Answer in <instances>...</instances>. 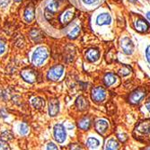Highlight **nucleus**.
Listing matches in <instances>:
<instances>
[{"mask_svg": "<svg viewBox=\"0 0 150 150\" xmlns=\"http://www.w3.org/2000/svg\"><path fill=\"white\" fill-rule=\"evenodd\" d=\"M133 137L143 143H150V120H142L133 130Z\"/></svg>", "mask_w": 150, "mask_h": 150, "instance_id": "nucleus-1", "label": "nucleus"}, {"mask_svg": "<svg viewBox=\"0 0 150 150\" xmlns=\"http://www.w3.org/2000/svg\"><path fill=\"white\" fill-rule=\"evenodd\" d=\"M48 56H49V52L46 48L44 47L37 48L33 54V58H32L33 64L36 67L42 66L48 59Z\"/></svg>", "mask_w": 150, "mask_h": 150, "instance_id": "nucleus-2", "label": "nucleus"}, {"mask_svg": "<svg viewBox=\"0 0 150 150\" xmlns=\"http://www.w3.org/2000/svg\"><path fill=\"white\" fill-rule=\"evenodd\" d=\"M91 98L94 103H101L106 98V91L101 86L94 87L92 89V92H91Z\"/></svg>", "mask_w": 150, "mask_h": 150, "instance_id": "nucleus-3", "label": "nucleus"}, {"mask_svg": "<svg viewBox=\"0 0 150 150\" xmlns=\"http://www.w3.org/2000/svg\"><path fill=\"white\" fill-rule=\"evenodd\" d=\"M63 73H64V67L61 65H57L52 67L49 70L47 77L51 81H58L63 76Z\"/></svg>", "mask_w": 150, "mask_h": 150, "instance_id": "nucleus-4", "label": "nucleus"}, {"mask_svg": "<svg viewBox=\"0 0 150 150\" xmlns=\"http://www.w3.org/2000/svg\"><path fill=\"white\" fill-rule=\"evenodd\" d=\"M146 96V91L144 88H138L132 92L129 96V102L131 104H139Z\"/></svg>", "mask_w": 150, "mask_h": 150, "instance_id": "nucleus-5", "label": "nucleus"}, {"mask_svg": "<svg viewBox=\"0 0 150 150\" xmlns=\"http://www.w3.org/2000/svg\"><path fill=\"white\" fill-rule=\"evenodd\" d=\"M54 138L58 143H63L67 139L66 129L62 124H56L54 126Z\"/></svg>", "mask_w": 150, "mask_h": 150, "instance_id": "nucleus-6", "label": "nucleus"}, {"mask_svg": "<svg viewBox=\"0 0 150 150\" xmlns=\"http://www.w3.org/2000/svg\"><path fill=\"white\" fill-rule=\"evenodd\" d=\"M21 76L23 77V79L24 81H26L27 83L33 84L36 81L37 79V75L35 73V71L32 70V69H24L21 72Z\"/></svg>", "mask_w": 150, "mask_h": 150, "instance_id": "nucleus-7", "label": "nucleus"}, {"mask_svg": "<svg viewBox=\"0 0 150 150\" xmlns=\"http://www.w3.org/2000/svg\"><path fill=\"white\" fill-rule=\"evenodd\" d=\"M59 112V102L57 99H51L49 102V114L51 117H55Z\"/></svg>", "mask_w": 150, "mask_h": 150, "instance_id": "nucleus-8", "label": "nucleus"}, {"mask_svg": "<svg viewBox=\"0 0 150 150\" xmlns=\"http://www.w3.org/2000/svg\"><path fill=\"white\" fill-rule=\"evenodd\" d=\"M95 129L96 131L101 134V135H103L106 133V131L108 130L109 129V123L106 120H103V119H101V120H98L96 122H95Z\"/></svg>", "mask_w": 150, "mask_h": 150, "instance_id": "nucleus-9", "label": "nucleus"}, {"mask_svg": "<svg viewBox=\"0 0 150 150\" xmlns=\"http://www.w3.org/2000/svg\"><path fill=\"white\" fill-rule=\"evenodd\" d=\"M120 47L126 54H131L133 51V43L129 38H123L120 40Z\"/></svg>", "mask_w": 150, "mask_h": 150, "instance_id": "nucleus-10", "label": "nucleus"}, {"mask_svg": "<svg viewBox=\"0 0 150 150\" xmlns=\"http://www.w3.org/2000/svg\"><path fill=\"white\" fill-rule=\"evenodd\" d=\"M76 108L78 109L79 111H86L88 109V106H89V103H88V101L87 99L83 96V95H80L79 97H77L76 101Z\"/></svg>", "mask_w": 150, "mask_h": 150, "instance_id": "nucleus-11", "label": "nucleus"}, {"mask_svg": "<svg viewBox=\"0 0 150 150\" xmlns=\"http://www.w3.org/2000/svg\"><path fill=\"white\" fill-rule=\"evenodd\" d=\"M112 22V17L109 13H101L96 18V23L98 25H108Z\"/></svg>", "mask_w": 150, "mask_h": 150, "instance_id": "nucleus-12", "label": "nucleus"}, {"mask_svg": "<svg viewBox=\"0 0 150 150\" xmlns=\"http://www.w3.org/2000/svg\"><path fill=\"white\" fill-rule=\"evenodd\" d=\"M35 12H34V6L33 4L29 5L28 6L26 7L25 11H24V19L26 22L31 23L33 19H34V16Z\"/></svg>", "mask_w": 150, "mask_h": 150, "instance_id": "nucleus-13", "label": "nucleus"}, {"mask_svg": "<svg viewBox=\"0 0 150 150\" xmlns=\"http://www.w3.org/2000/svg\"><path fill=\"white\" fill-rule=\"evenodd\" d=\"M104 150H120V143L113 138L109 139L106 141Z\"/></svg>", "mask_w": 150, "mask_h": 150, "instance_id": "nucleus-14", "label": "nucleus"}, {"mask_svg": "<svg viewBox=\"0 0 150 150\" xmlns=\"http://www.w3.org/2000/svg\"><path fill=\"white\" fill-rule=\"evenodd\" d=\"M135 28H136V30L140 33H145L148 30L149 26H148V23L145 20L139 19L135 22Z\"/></svg>", "mask_w": 150, "mask_h": 150, "instance_id": "nucleus-15", "label": "nucleus"}, {"mask_svg": "<svg viewBox=\"0 0 150 150\" xmlns=\"http://www.w3.org/2000/svg\"><path fill=\"white\" fill-rule=\"evenodd\" d=\"M100 58V52L99 50L95 49H91L86 52V59L91 62L97 61Z\"/></svg>", "mask_w": 150, "mask_h": 150, "instance_id": "nucleus-16", "label": "nucleus"}, {"mask_svg": "<svg viewBox=\"0 0 150 150\" xmlns=\"http://www.w3.org/2000/svg\"><path fill=\"white\" fill-rule=\"evenodd\" d=\"M74 17V12L72 10H67L60 16V22L63 24H67Z\"/></svg>", "mask_w": 150, "mask_h": 150, "instance_id": "nucleus-17", "label": "nucleus"}, {"mask_svg": "<svg viewBox=\"0 0 150 150\" xmlns=\"http://www.w3.org/2000/svg\"><path fill=\"white\" fill-rule=\"evenodd\" d=\"M117 80V76L113 73H107L103 77V82L106 86H112Z\"/></svg>", "mask_w": 150, "mask_h": 150, "instance_id": "nucleus-18", "label": "nucleus"}, {"mask_svg": "<svg viewBox=\"0 0 150 150\" xmlns=\"http://www.w3.org/2000/svg\"><path fill=\"white\" fill-rule=\"evenodd\" d=\"M91 119L89 117H84L78 121V127L83 130H88L91 127Z\"/></svg>", "mask_w": 150, "mask_h": 150, "instance_id": "nucleus-19", "label": "nucleus"}, {"mask_svg": "<svg viewBox=\"0 0 150 150\" xmlns=\"http://www.w3.org/2000/svg\"><path fill=\"white\" fill-rule=\"evenodd\" d=\"M100 144H101V142H100V140L98 139H96V138H89L88 139H87V141H86V146H87V147L88 148H90V149H97L99 146H100Z\"/></svg>", "mask_w": 150, "mask_h": 150, "instance_id": "nucleus-20", "label": "nucleus"}, {"mask_svg": "<svg viewBox=\"0 0 150 150\" xmlns=\"http://www.w3.org/2000/svg\"><path fill=\"white\" fill-rule=\"evenodd\" d=\"M32 104L35 109L40 110V109H42V107H44L45 101H44V99L40 98V97H34V98L32 99Z\"/></svg>", "mask_w": 150, "mask_h": 150, "instance_id": "nucleus-21", "label": "nucleus"}, {"mask_svg": "<svg viewBox=\"0 0 150 150\" xmlns=\"http://www.w3.org/2000/svg\"><path fill=\"white\" fill-rule=\"evenodd\" d=\"M59 6V2L57 1V0H53V1H51L50 3L48 4V6H47V10H49V11L51 12V13H54V12L58 11Z\"/></svg>", "mask_w": 150, "mask_h": 150, "instance_id": "nucleus-22", "label": "nucleus"}, {"mask_svg": "<svg viewBox=\"0 0 150 150\" xmlns=\"http://www.w3.org/2000/svg\"><path fill=\"white\" fill-rule=\"evenodd\" d=\"M31 37L35 42H39V40H42V34L38 29H33L31 31Z\"/></svg>", "mask_w": 150, "mask_h": 150, "instance_id": "nucleus-23", "label": "nucleus"}, {"mask_svg": "<svg viewBox=\"0 0 150 150\" xmlns=\"http://www.w3.org/2000/svg\"><path fill=\"white\" fill-rule=\"evenodd\" d=\"M79 33H80V27L76 26L74 29H72V31L70 33H69L67 36H69V38H70V39H75L78 36Z\"/></svg>", "mask_w": 150, "mask_h": 150, "instance_id": "nucleus-24", "label": "nucleus"}, {"mask_svg": "<svg viewBox=\"0 0 150 150\" xmlns=\"http://www.w3.org/2000/svg\"><path fill=\"white\" fill-rule=\"evenodd\" d=\"M29 132V127L26 123H22L19 126V133L21 135H26Z\"/></svg>", "mask_w": 150, "mask_h": 150, "instance_id": "nucleus-25", "label": "nucleus"}, {"mask_svg": "<svg viewBox=\"0 0 150 150\" xmlns=\"http://www.w3.org/2000/svg\"><path fill=\"white\" fill-rule=\"evenodd\" d=\"M0 150H9V146L7 142L3 139H0Z\"/></svg>", "mask_w": 150, "mask_h": 150, "instance_id": "nucleus-26", "label": "nucleus"}, {"mask_svg": "<svg viewBox=\"0 0 150 150\" xmlns=\"http://www.w3.org/2000/svg\"><path fill=\"white\" fill-rule=\"evenodd\" d=\"M119 73H120L122 76H128V75L129 74V69H128V67H123V69L120 70Z\"/></svg>", "mask_w": 150, "mask_h": 150, "instance_id": "nucleus-27", "label": "nucleus"}, {"mask_svg": "<svg viewBox=\"0 0 150 150\" xmlns=\"http://www.w3.org/2000/svg\"><path fill=\"white\" fill-rule=\"evenodd\" d=\"M70 150H83V148H82V146L79 144L74 143L70 145Z\"/></svg>", "mask_w": 150, "mask_h": 150, "instance_id": "nucleus-28", "label": "nucleus"}, {"mask_svg": "<svg viewBox=\"0 0 150 150\" xmlns=\"http://www.w3.org/2000/svg\"><path fill=\"white\" fill-rule=\"evenodd\" d=\"M2 138L5 139H13V136H12V134H10L9 131H5L2 134Z\"/></svg>", "mask_w": 150, "mask_h": 150, "instance_id": "nucleus-29", "label": "nucleus"}, {"mask_svg": "<svg viewBox=\"0 0 150 150\" xmlns=\"http://www.w3.org/2000/svg\"><path fill=\"white\" fill-rule=\"evenodd\" d=\"M47 150H59V148H58V146L55 144L50 142L47 146Z\"/></svg>", "mask_w": 150, "mask_h": 150, "instance_id": "nucleus-30", "label": "nucleus"}, {"mask_svg": "<svg viewBox=\"0 0 150 150\" xmlns=\"http://www.w3.org/2000/svg\"><path fill=\"white\" fill-rule=\"evenodd\" d=\"M117 137L120 139V141H121V142H124L127 139V136L125 134H123V133H122V134H117Z\"/></svg>", "mask_w": 150, "mask_h": 150, "instance_id": "nucleus-31", "label": "nucleus"}, {"mask_svg": "<svg viewBox=\"0 0 150 150\" xmlns=\"http://www.w3.org/2000/svg\"><path fill=\"white\" fill-rule=\"evenodd\" d=\"M5 50H6V46H5V43L3 42L0 40V56L2 55V54L5 52Z\"/></svg>", "mask_w": 150, "mask_h": 150, "instance_id": "nucleus-32", "label": "nucleus"}, {"mask_svg": "<svg viewBox=\"0 0 150 150\" xmlns=\"http://www.w3.org/2000/svg\"><path fill=\"white\" fill-rule=\"evenodd\" d=\"M146 59L148 61V63L150 64V45L147 46L146 50Z\"/></svg>", "mask_w": 150, "mask_h": 150, "instance_id": "nucleus-33", "label": "nucleus"}, {"mask_svg": "<svg viewBox=\"0 0 150 150\" xmlns=\"http://www.w3.org/2000/svg\"><path fill=\"white\" fill-rule=\"evenodd\" d=\"M9 4V0H0V7H5Z\"/></svg>", "mask_w": 150, "mask_h": 150, "instance_id": "nucleus-34", "label": "nucleus"}, {"mask_svg": "<svg viewBox=\"0 0 150 150\" xmlns=\"http://www.w3.org/2000/svg\"><path fill=\"white\" fill-rule=\"evenodd\" d=\"M84 2L87 5H92L93 3H96L97 0H84Z\"/></svg>", "mask_w": 150, "mask_h": 150, "instance_id": "nucleus-35", "label": "nucleus"}, {"mask_svg": "<svg viewBox=\"0 0 150 150\" xmlns=\"http://www.w3.org/2000/svg\"><path fill=\"white\" fill-rule=\"evenodd\" d=\"M145 106L146 108V110L148 112H150V99H148L146 103H145Z\"/></svg>", "mask_w": 150, "mask_h": 150, "instance_id": "nucleus-36", "label": "nucleus"}, {"mask_svg": "<svg viewBox=\"0 0 150 150\" xmlns=\"http://www.w3.org/2000/svg\"><path fill=\"white\" fill-rule=\"evenodd\" d=\"M146 18L150 21V12H147L146 13Z\"/></svg>", "mask_w": 150, "mask_h": 150, "instance_id": "nucleus-37", "label": "nucleus"}, {"mask_svg": "<svg viewBox=\"0 0 150 150\" xmlns=\"http://www.w3.org/2000/svg\"><path fill=\"white\" fill-rule=\"evenodd\" d=\"M16 2H20V1H22V0H15Z\"/></svg>", "mask_w": 150, "mask_h": 150, "instance_id": "nucleus-38", "label": "nucleus"}, {"mask_svg": "<svg viewBox=\"0 0 150 150\" xmlns=\"http://www.w3.org/2000/svg\"><path fill=\"white\" fill-rule=\"evenodd\" d=\"M148 150H150V149H148Z\"/></svg>", "mask_w": 150, "mask_h": 150, "instance_id": "nucleus-39", "label": "nucleus"}]
</instances>
